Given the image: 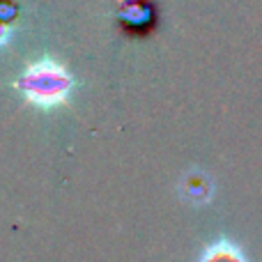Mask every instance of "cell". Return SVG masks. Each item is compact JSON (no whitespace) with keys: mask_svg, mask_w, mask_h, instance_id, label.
Wrapping results in <instances>:
<instances>
[{"mask_svg":"<svg viewBox=\"0 0 262 262\" xmlns=\"http://www.w3.org/2000/svg\"><path fill=\"white\" fill-rule=\"evenodd\" d=\"M18 88L32 106L55 108L67 101L74 81L62 64L53 62V60H41L23 72V76L18 78Z\"/></svg>","mask_w":262,"mask_h":262,"instance_id":"obj_1","label":"cell"},{"mask_svg":"<svg viewBox=\"0 0 262 262\" xmlns=\"http://www.w3.org/2000/svg\"><path fill=\"white\" fill-rule=\"evenodd\" d=\"M180 191H182V198L186 200L189 205L193 207H200V205H207L214 195V182L207 172H186L182 177V184H180Z\"/></svg>","mask_w":262,"mask_h":262,"instance_id":"obj_2","label":"cell"},{"mask_svg":"<svg viewBox=\"0 0 262 262\" xmlns=\"http://www.w3.org/2000/svg\"><path fill=\"white\" fill-rule=\"evenodd\" d=\"M198 262H249V258L242 251V246L223 237L205 246L203 253L198 255Z\"/></svg>","mask_w":262,"mask_h":262,"instance_id":"obj_3","label":"cell"},{"mask_svg":"<svg viewBox=\"0 0 262 262\" xmlns=\"http://www.w3.org/2000/svg\"><path fill=\"white\" fill-rule=\"evenodd\" d=\"M122 23H127V26H149L152 23V12L145 5H140V7L134 9V18H122Z\"/></svg>","mask_w":262,"mask_h":262,"instance_id":"obj_4","label":"cell"},{"mask_svg":"<svg viewBox=\"0 0 262 262\" xmlns=\"http://www.w3.org/2000/svg\"><path fill=\"white\" fill-rule=\"evenodd\" d=\"M3 41H5V28L0 26V44H3Z\"/></svg>","mask_w":262,"mask_h":262,"instance_id":"obj_5","label":"cell"}]
</instances>
